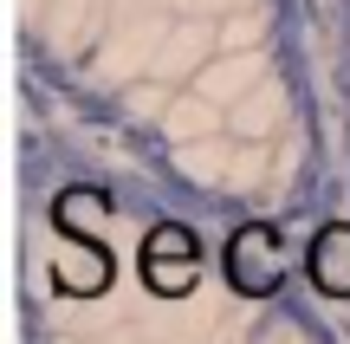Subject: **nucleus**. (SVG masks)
<instances>
[{"label":"nucleus","mask_w":350,"mask_h":344,"mask_svg":"<svg viewBox=\"0 0 350 344\" xmlns=\"http://www.w3.org/2000/svg\"><path fill=\"white\" fill-rule=\"evenodd\" d=\"M195 267H201V241H195V228L163 221V228L143 234V280H150V293L182 299L188 286H195Z\"/></svg>","instance_id":"nucleus-2"},{"label":"nucleus","mask_w":350,"mask_h":344,"mask_svg":"<svg viewBox=\"0 0 350 344\" xmlns=\"http://www.w3.org/2000/svg\"><path fill=\"white\" fill-rule=\"evenodd\" d=\"M221 280L247 299H273L286 286V241L273 221H240L221 247Z\"/></svg>","instance_id":"nucleus-1"},{"label":"nucleus","mask_w":350,"mask_h":344,"mask_svg":"<svg viewBox=\"0 0 350 344\" xmlns=\"http://www.w3.org/2000/svg\"><path fill=\"white\" fill-rule=\"evenodd\" d=\"M305 280L325 299H350V221H325L305 247Z\"/></svg>","instance_id":"nucleus-3"}]
</instances>
